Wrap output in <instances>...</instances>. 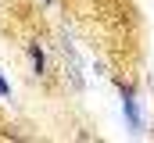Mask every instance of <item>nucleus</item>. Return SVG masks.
I'll use <instances>...</instances> for the list:
<instances>
[{
	"label": "nucleus",
	"mask_w": 154,
	"mask_h": 143,
	"mask_svg": "<svg viewBox=\"0 0 154 143\" xmlns=\"http://www.w3.org/2000/svg\"><path fill=\"white\" fill-rule=\"evenodd\" d=\"M0 97H11V82L4 79V72H0Z\"/></svg>",
	"instance_id": "3"
},
{
	"label": "nucleus",
	"mask_w": 154,
	"mask_h": 143,
	"mask_svg": "<svg viewBox=\"0 0 154 143\" xmlns=\"http://www.w3.org/2000/svg\"><path fill=\"white\" fill-rule=\"evenodd\" d=\"M118 93H122V114H125V125H129V132H143V114H140L136 90H133L129 82H118Z\"/></svg>",
	"instance_id": "1"
},
{
	"label": "nucleus",
	"mask_w": 154,
	"mask_h": 143,
	"mask_svg": "<svg viewBox=\"0 0 154 143\" xmlns=\"http://www.w3.org/2000/svg\"><path fill=\"white\" fill-rule=\"evenodd\" d=\"M43 4H54V0H43Z\"/></svg>",
	"instance_id": "4"
},
{
	"label": "nucleus",
	"mask_w": 154,
	"mask_h": 143,
	"mask_svg": "<svg viewBox=\"0 0 154 143\" xmlns=\"http://www.w3.org/2000/svg\"><path fill=\"white\" fill-rule=\"evenodd\" d=\"M25 50H29V61H32V72H36V75H47V54H43V47H39V43H29Z\"/></svg>",
	"instance_id": "2"
}]
</instances>
